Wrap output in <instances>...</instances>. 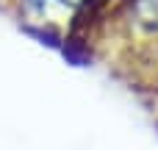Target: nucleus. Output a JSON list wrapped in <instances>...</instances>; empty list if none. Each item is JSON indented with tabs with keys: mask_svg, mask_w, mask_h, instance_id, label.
<instances>
[{
	"mask_svg": "<svg viewBox=\"0 0 158 150\" xmlns=\"http://www.w3.org/2000/svg\"><path fill=\"white\" fill-rule=\"evenodd\" d=\"M139 14L147 19V22H153V25H158V0H139Z\"/></svg>",
	"mask_w": 158,
	"mask_h": 150,
	"instance_id": "f257e3e1",
	"label": "nucleus"
}]
</instances>
